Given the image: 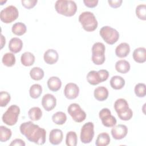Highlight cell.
<instances>
[{"instance_id":"obj_16","label":"cell","mask_w":146,"mask_h":146,"mask_svg":"<svg viewBox=\"0 0 146 146\" xmlns=\"http://www.w3.org/2000/svg\"><path fill=\"white\" fill-rule=\"evenodd\" d=\"M130 52V46L128 43L123 42L119 44L115 48L116 55L120 58L126 57Z\"/></svg>"},{"instance_id":"obj_38","label":"cell","mask_w":146,"mask_h":146,"mask_svg":"<svg viewBox=\"0 0 146 146\" xmlns=\"http://www.w3.org/2000/svg\"><path fill=\"white\" fill-rule=\"evenodd\" d=\"M92 53H105V45L101 42L95 43L92 47Z\"/></svg>"},{"instance_id":"obj_31","label":"cell","mask_w":146,"mask_h":146,"mask_svg":"<svg viewBox=\"0 0 146 146\" xmlns=\"http://www.w3.org/2000/svg\"><path fill=\"white\" fill-rule=\"evenodd\" d=\"M42 93V87L39 84H33L29 90V94L31 98L38 99Z\"/></svg>"},{"instance_id":"obj_1","label":"cell","mask_w":146,"mask_h":146,"mask_svg":"<svg viewBox=\"0 0 146 146\" xmlns=\"http://www.w3.org/2000/svg\"><path fill=\"white\" fill-rule=\"evenodd\" d=\"M19 130L21 134L30 142L38 145H43L46 141V130L31 121L22 123L19 127Z\"/></svg>"},{"instance_id":"obj_39","label":"cell","mask_w":146,"mask_h":146,"mask_svg":"<svg viewBox=\"0 0 146 146\" xmlns=\"http://www.w3.org/2000/svg\"><path fill=\"white\" fill-rule=\"evenodd\" d=\"M118 117H119L120 119H121V120H124V121H127V120H129L133 116V112L132 110L129 108L127 110H126L125 111L117 114Z\"/></svg>"},{"instance_id":"obj_43","label":"cell","mask_w":146,"mask_h":146,"mask_svg":"<svg viewBox=\"0 0 146 146\" xmlns=\"http://www.w3.org/2000/svg\"><path fill=\"white\" fill-rule=\"evenodd\" d=\"M123 2L122 0H116V1H108L109 5L112 8H117L119 7Z\"/></svg>"},{"instance_id":"obj_25","label":"cell","mask_w":146,"mask_h":146,"mask_svg":"<svg viewBox=\"0 0 146 146\" xmlns=\"http://www.w3.org/2000/svg\"><path fill=\"white\" fill-rule=\"evenodd\" d=\"M110 137L106 132L100 133L98 135L95 141L96 146H106L110 143Z\"/></svg>"},{"instance_id":"obj_33","label":"cell","mask_w":146,"mask_h":146,"mask_svg":"<svg viewBox=\"0 0 146 146\" xmlns=\"http://www.w3.org/2000/svg\"><path fill=\"white\" fill-rule=\"evenodd\" d=\"M78 137L75 132L69 131L66 134V144L68 146H76L77 145Z\"/></svg>"},{"instance_id":"obj_17","label":"cell","mask_w":146,"mask_h":146,"mask_svg":"<svg viewBox=\"0 0 146 146\" xmlns=\"http://www.w3.org/2000/svg\"><path fill=\"white\" fill-rule=\"evenodd\" d=\"M134 60L139 63H143L146 61V49L144 47H138L133 52Z\"/></svg>"},{"instance_id":"obj_42","label":"cell","mask_w":146,"mask_h":146,"mask_svg":"<svg viewBox=\"0 0 146 146\" xmlns=\"http://www.w3.org/2000/svg\"><path fill=\"white\" fill-rule=\"evenodd\" d=\"M99 1L98 0H84L83 3L85 6L89 8H94L98 5Z\"/></svg>"},{"instance_id":"obj_41","label":"cell","mask_w":146,"mask_h":146,"mask_svg":"<svg viewBox=\"0 0 146 146\" xmlns=\"http://www.w3.org/2000/svg\"><path fill=\"white\" fill-rule=\"evenodd\" d=\"M98 72L100 76L102 82H104L108 79V78L109 77V72L107 70H104V69H102V70H99Z\"/></svg>"},{"instance_id":"obj_10","label":"cell","mask_w":146,"mask_h":146,"mask_svg":"<svg viewBox=\"0 0 146 146\" xmlns=\"http://www.w3.org/2000/svg\"><path fill=\"white\" fill-rule=\"evenodd\" d=\"M79 94V88L78 85L74 83H67L64 89L65 97L70 100L76 99Z\"/></svg>"},{"instance_id":"obj_37","label":"cell","mask_w":146,"mask_h":146,"mask_svg":"<svg viewBox=\"0 0 146 146\" xmlns=\"http://www.w3.org/2000/svg\"><path fill=\"white\" fill-rule=\"evenodd\" d=\"M11 96L6 91H1L0 92V106L2 107H6L10 102Z\"/></svg>"},{"instance_id":"obj_23","label":"cell","mask_w":146,"mask_h":146,"mask_svg":"<svg viewBox=\"0 0 146 146\" xmlns=\"http://www.w3.org/2000/svg\"><path fill=\"white\" fill-rule=\"evenodd\" d=\"M116 70L121 74H126L129 70L131 66L129 63L125 60H119L115 63Z\"/></svg>"},{"instance_id":"obj_5","label":"cell","mask_w":146,"mask_h":146,"mask_svg":"<svg viewBox=\"0 0 146 146\" xmlns=\"http://www.w3.org/2000/svg\"><path fill=\"white\" fill-rule=\"evenodd\" d=\"M99 34L103 39L110 45L115 43L119 38V32L116 29L108 26L102 27L99 31Z\"/></svg>"},{"instance_id":"obj_45","label":"cell","mask_w":146,"mask_h":146,"mask_svg":"<svg viewBox=\"0 0 146 146\" xmlns=\"http://www.w3.org/2000/svg\"><path fill=\"white\" fill-rule=\"evenodd\" d=\"M6 43V39H5V38L3 36V35L2 34L1 35V48H2L4 46V45Z\"/></svg>"},{"instance_id":"obj_28","label":"cell","mask_w":146,"mask_h":146,"mask_svg":"<svg viewBox=\"0 0 146 146\" xmlns=\"http://www.w3.org/2000/svg\"><path fill=\"white\" fill-rule=\"evenodd\" d=\"M53 122L57 125H63L67 120V116L65 113L62 111H58L52 116Z\"/></svg>"},{"instance_id":"obj_15","label":"cell","mask_w":146,"mask_h":146,"mask_svg":"<svg viewBox=\"0 0 146 146\" xmlns=\"http://www.w3.org/2000/svg\"><path fill=\"white\" fill-rule=\"evenodd\" d=\"M23 47V42L21 39L17 37L11 38L9 43V48L10 51L16 54L20 52Z\"/></svg>"},{"instance_id":"obj_36","label":"cell","mask_w":146,"mask_h":146,"mask_svg":"<svg viewBox=\"0 0 146 146\" xmlns=\"http://www.w3.org/2000/svg\"><path fill=\"white\" fill-rule=\"evenodd\" d=\"M106 60L104 53H92V61L96 65H101Z\"/></svg>"},{"instance_id":"obj_12","label":"cell","mask_w":146,"mask_h":146,"mask_svg":"<svg viewBox=\"0 0 146 146\" xmlns=\"http://www.w3.org/2000/svg\"><path fill=\"white\" fill-rule=\"evenodd\" d=\"M42 105L47 111L52 110L56 105V98L50 94L44 95L42 99Z\"/></svg>"},{"instance_id":"obj_35","label":"cell","mask_w":146,"mask_h":146,"mask_svg":"<svg viewBox=\"0 0 146 146\" xmlns=\"http://www.w3.org/2000/svg\"><path fill=\"white\" fill-rule=\"evenodd\" d=\"M145 84L143 83H137L134 88L135 95L139 98H144L146 95Z\"/></svg>"},{"instance_id":"obj_7","label":"cell","mask_w":146,"mask_h":146,"mask_svg":"<svg viewBox=\"0 0 146 146\" xmlns=\"http://www.w3.org/2000/svg\"><path fill=\"white\" fill-rule=\"evenodd\" d=\"M68 114L71 116L73 120L76 123H81L86 118V113L80 106L77 103L71 104L67 108Z\"/></svg>"},{"instance_id":"obj_24","label":"cell","mask_w":146,"mask_h":146,"mask_svg":"<svg viewBox=\"0 0 146 146\" xmlns=\"http://www.w3.org/2000/svg\"><path fill=\"white\" fill-rule=\"evenodd\" d=\"M87 80L91 85L95 86L102 83L100 76L98 71H90L87 75Z\"/></svg>"},{"instance_id":"obj_4","label":"cell","mask_w":146,"mask_h":146,"mask_svg":"<svg viewBox=\"0 0 146 146\" xmlns=\"http://www.w3.org/2000/svg\"><path fill=\"white\" fill-rule=\"evenodd\" d=\"M19 113L20 108L17 105H11L3 114L2 117V121L7 125H14L18 121Z\"/></svg>"},{"instance_id":"obj_11","label":"cell","mask_w":146,"mask_h":146,"mask_svg":"<svg viewBox=\"0 0 146 146\" xmlns=\"http://www.w3.org/2000/svg\"><path fill=\"white\" fill-rule=\"evenodd\" d=\"M111 132L114 139L121 140L127 136L128 133V128L125 125L119 124L113 126Z\"/></svg>"},{"instance_id":"obj_34","label":"cell","mask_w":146,"mask_h":146,"mask_svg":"<svg viewBox=\"0 0 146 146\" xmlns=\"http://www.w3.org/2000/svg\"><path fill=\"white\" fill-rule=\"evenodd\" d=\"M136 15L139 19L146 20V5L145 4H140L136 7Z\"/></svg>"},{"instance_id":"obj_44","label":"cell","mask_w":146,"mask_h":146,"mask_svg":"<svg viewBox=\"0 0 146 146\" xmlns=\"http://www.w3.org/2000/svg\"><path fill=\"white\" fill-rule=\"evenodd\" d=\"M26 143L25 141L21 139H15L13 140L10 144V145H18V146H25Z\"/></svg>"},{"instance_id":"obj_22","label":"cell","mask_w":146,"mask_h":146,"mask_svg":"<svg viewBox=\"0 0 146 146\" xmlns=\"http://www.w3.org/2000/svg\"><path fill=\"white\" fill-rule=\"evenodd\" d=\"M35 60V56L30 52H25L21 56V63L26 67L32 66L34 63Z\"/></svg>"},{"instance_id":"obj_6","label":"cell","mask_w":146,"mask_h":146,"mask_svg":"<svg viewBox=\"0 0 146 146\" xmlns=\"http://www.w3.org/2000/svg\"><path fill=\"white\" fill-rule=\"evenodd\" d=\"M19 16L17 8L13 5H10L2 9L0 13L1 21L5 23H10L15 21Z\"/></svg>"},{"instance_id":"obj_20","label":"cell","mask_w":146,"mask_h":146,"mask_svg":"<svg viewBox=\"0 0 146 146\" xmlns=\"http://www.w3.org/2000/svg\"><path fill=\"white\" fill-rule=\"evenodd\" d=\"M129 108V107L127 101L123 98L118 99L114 103V108L117 114L125 111Z\"/></svg>"},{"instance_id":"obj_3","label":"cell","mask_w":146,"mask_h":146,"mask_svg":"<svg viewBox=\"0 0 146 146\" xmlns=\"http://www.w3.org/2000/svg\"><path fill=\"white\" fill-rule=\"evenodd\" d=\"M79 22L83 29L88 32H91L96 29L98 23L94 14L90 11L82 13L79 16Z\"/></svg>"},{"instance_id":"obj_26","label":"cell","mask_w":146,"mask_h":146,"mask_svg":"<svg viewBox=\"0 0 146 146\" xmlns=\"http://www.w3.org/2000/svg\"><path fill=\"white\" fill-rule=\"evenodd\" d=\"M11 30L14 34L18 36H21L26 33L27 31V27L25 24L19 22H17L13 25Z\"/></svg>"},{"instance_id":"obj_32","label":"cell","mask_w":146,"mask_h":146,"mask_svg":"<svg viewBox=\"0 0 146 146\" xmlns=\"http://www.w3.org/2000/svg\"><path fill=\"white\" fill-rule=\"evenodd\" d=\"M11 135L12 132L10 128L3 125L0 127V141L1 142L8 141L11 138Z\"/></svg>"},{"instance_id":"obj_2","label":"cell","mask_w":146,"mask_h":146,"mask_svg":"<svg viewBox=\"0 0 146 146\" xmlns=\"http://www.w3.org/2000/svg\"><path fill=\"white\" fill-rule=\"evenodd\" d=\"M56 12L66 17H72L77 11V6L74 1L58 0L55 3Z\"/></svg>"},{"instance_id":"obj_13","label":"cell","mask_w":146,"mask_h":146,"mask_svg":"<svg viewBox=\"0 0 146 146\" xmlns=\"http://www.w3.org/2000/svg\"><path fill=\"white\" fill-rule=\"evenodd\" d=\"M63 134L62 130L59 129H52L49 134V141L52 145H58L63 140Z\"/></svg>"},{"instance_id":"obj_14","label":"cell","mask_w":146,"mask_h":146,"mask_svg":"<svg viewBox=\"0 0 146 146\" xmlns=\"http://www.w3.org/2000/svg\"><path fill=\"white\" fill-rule=\"evenodd\" d=\"M43 59L47 64H54L58 62L59 55L55 50L48 49L44 53Z\"/></svg>"},{"instance_id":"obj_30","label":"cell","mask_w":146,"mask_h":146,"mask_svg":"<svg viewBox=\"0 0 146 146\" xmlns=\"http://www.w3.org/2000/svg\"><path fill=\"white\" fill-rule=\"evenodd\" d=\"M43 70L38 67H34L30 71V76L34 80H40L44 77Z\"/></svg>"},{"instance_id":"obj_8","label":"cell","mask_w":146,"mask_h":146,"mask_svg":"<svg viewBox=\"0 0 146 146\" xmlns=\"http://www.w3.org/2000/svg\"><path fill=\"white\" fill-rule=\"evenodd\" d=\"M94 125L92 122L85 123L80 130V140L84 144L91 143L94 137Z\"/></svg>"},{"instance_id":"obj_29","label":"cell","mask_w":146,"mask_h":146,"mask_svg":"<svg viewBox=\"0 0 146 146\" xmlns=\"http://www.w3.org/2000/svg\"><path fill=\"white\" fill-rule=\"evenodd\" d=\"M15 56L13 53L7 52L5 54L2 59V63L7 67H11L15 63Z\"/></svg>"},{"instance_id":"obj_9","label":"cell","mask_w":146,"mask_h":146,"mask_svg":"<svg viewBox=\"0 0 146 146\" xmlns=\"http://www.w3.org/2000/svg\"><path fill=\"white\" fill-rule=\"evenodd\" d=\"M99 118L103 125L106 127H113L116 124V119L111 115V111L107 108L102 109L99 113Z\"/></svg>"},{"instance_id":"obj_40","label":"cell","mask_w":146,"mask_h":146,"mask_svg":"<svg viewBox=\"0 0 146 146\" xmlns=\"http://www.w3.org/2000/svg\"><path fill=\"white\" fill-rule=\"evenodd\" d=\"M22 6L27 9L33 8L37 3V0H22L21 1Z\"/></svg>"},{"instance_id":"obj_21","label":"cell","mask_w":146,"mask_h":146,"mask_svg":"<svg viewBox=\"0 0 146 146\" xmlns=\"http://www.w3.org/2000/svg\"><path fill=\"white\" fill-rule=\"evenodd\" d=\"M125 80L119 75L113 76L110 80L111 87L114 90H120L125 85Z\"/></svg>"},{"instance_id":"obj_19","label":"cell","mask_w":146,"mask_h":146,"mask_svg":"<svg viewBox=\"0 0 146 146\" xmlns=\"http://www.w3.org/2000/svg\"><path fill=\"white\" fill-rule=\"evenodd\" d=\"M47 87L53 92L58 91L62 86L61 80L57 76H51L47 80Z\"/></svg>"},{"instance_id":"obj_27","label":"cell","mask_w":146,"mask_h":146,"mask_svg":"<svg viewBox=\"0 0 146 146\" xmlns=\"http://www.w3.org/2000/svg\"><path fill=\"white\" fill-rule=\"evenodd\" d=\"M28 116L32 121H37L42 117V111L39 107H34L29 110Z\"/></svg>"},{"instance_id":"obj_18","label":"cell","mask_w":146,"mask_h":146,"mask_svg":"<svg viewBox=\"0 0 146 146\" xmlns=\"http://www.w3.org/2000/svg\"><path fill=\"white\" fill-rule=\"evenodd\" d=\"M94 95L95 98L100 102L106 100L108 97V91L104 86H99L94 90Z\"/></svg>"}]
</instances>
